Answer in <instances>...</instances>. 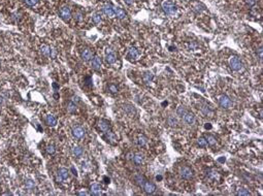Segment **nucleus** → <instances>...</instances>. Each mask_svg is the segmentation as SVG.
I'll list each match as a JSON object with an SVG mask.
<instances>
[{"instance_id":"1","label":"nucleus","mask_w":263,"mask_h":196,"mask_svg":"<svg viewBox=\"0 0 263 196\" xmlns=\"http://www.w3.org/2000/svg\"><path fill=\"white\" fill-rule=\"evenodd\" d=\"M162 7H163V10L165 12V14H167L168 16H173L177 12V7L173 4V2L169 1V0H166L164 1L163 4H162Z\"/></svg>"},{"instance_id":"8","label":"nucleus","mask_w":263,"mask_h":196,"mask_svg":"<svg viewBox=\"0 0 263 196\" xmlns=\"http://www.w3.org/2000/svg\"><path fill=\"white\" fill-rule=\"evenodd\" d=\"M143 188L148 194H153L155 191H156V187H155V185L152 184V183H150V182H145V184H143Z\"/></svg>"},{"instance_id":"15","label":"nucleus","mask_w":263,"mask_h":196,"mask_svg":"<svg viewBox=\"0 0 263 196\" xmlns=\"http://www.w3.org/2000/svg\"><path fill=\"white\" fill-rule=\"evenodd\" d=\"M117 60V56L116 54L113 52H111V53H107L106 54V58H105V61H106V63L109 64H113L115 62H116Z\"/></svg>"},{"instance_id":"29","label":"nucleus","mask_w":263,"mask_h":196,"mask_svg":"<svg viewBox=\"0 0 263 196\" xmlns=\"http://www.w3.org/2000/svg\"><path fill=\"white\" fill-rule=\"evenodd\" d=\"M207 139L204 138V137H200V138L198 139V146L199 147L204 148V147H207Z\"/></svg>"},{"instance_id":"40","label":"nucleus","mask_w":263,"mask_h":196,"mask_svg":"<svg viewBox=\"0 0 263 196\" xmlns=\"http://www.w3.org/2000/svg\"><path fill=\"white\" fill-rule=\"evenodd\" d=\"M124 2L126 3V4H128V5H131V4H133L134 0H124Z\"/></svg>"},{"instance_id":"22","label":"nucleus","mask_w":263,"mask_h":196,"mask_svg":"<svg viewBox=\"0 0 263 196\" xmlns=\"http://www.w3.org/2000/svg\"><path fill=\"white\" fill-rule=\"evenodd\" d=\"M133 161L135 162L136 164H141L143 161V157L141 154H136V155L133 156Z\"/></svg>"},{"instance_id":"25","label":"nucleus","mask_w":263,"mask_h":196,"mask_svg":"<svg viewBox=\"0 0 263 196\" xmlns=\"http://www.w3.org/2000/svg\"><path fill=\"white\" fill-rule=\"evenodd\" d=\"M153 80V74H151V73L147 72L143 74V81H145L147 84H150L151 82H152Z\"/></svg>"},{"instance_id":"24","label":"nucleus","mask_w":263,"mask_h":196,"mask_svg":"<svg viewBox=\"0 0 263 196\" xmlns=\"http://www.w3.org/2000/svg\"><path fill=\"white\" fill-rule=\"evenodd\" d=\"M205 139H207V144H209V146H215L216 142H217V140H216V138L213 136V135H207Z\"/></svg>"},{"instance_id":"30","label":"nucleus","mask_w":263,"mask_h":196,"mask_svg":"<svg viewBox=\"0 0 263 196\" xmlns=\"http://www.w3.org/2000/svg\"><path fill=\"white\" fill-rule=\"evenodd\" d=\"M74 19L77 21V22H82V21L84 20V16H83V14L81 12H77L74 14Z\"/></svg>"},{"instance_id":"11","label":"nucleus","mask_w":263,"mask_h":196,"mask_svg":"<svg viewBox=\"0 0 263 196\" xmlns=\"http://www.w3.org/2000/svg\"><path fill=\"white\" fill-rule=\"evenodd\" d=\"M90 190H91V193L93 194V195H95V196H98V195L101 194V187H100L98 184L91 185Z\"/></svg>"},{"instance_id":"19","label":"nucleus","mask_w":263,"mask_h":196,"mask_svg":"<svg viewBox=\"0 0 263 196\" xmlns=\"http://www.w3.org/2000/svg\"><path fill=\"white\" fill-rule=\"evenodd\" d=\"M45 121H47V124L50 126H55L57 124V120L53 115H48L47 116V119H45Z\"/></svg>"},{"instance_id":"5","label":"nucleus","mask_w":263,"mask_h":196,"mask_svg":"<svg viewBox=\"0 0 263 196\" xmlns=\"http://www.w3.org/2000/svg\"><path fill=\"white\" fill-rule=\"evenodd\" d=\"M72 134L75 138L82 139L85 137V129L81 126H74L72 128Z\"/></svg>"},{"instance_id":"47","label":"nucleus","mask_w":263,"mask_h":196,"mask_svg":"<svg viewBox=\"0 0 263 196\" xmlns=\"http://www.w3.org/2000/svg\"><path fill=\"white\" fill-rule=\"evenodd\" d=\"M3 102V97H0V103Z\"/></svg>"},{"instance_id":"17","label":"nucleus","mask_w":263,"mask_h":196,"mask_svg":"<svg viewBox=\"0 0 263 196\" xmlns=\"http://www.w3.org/2000/svg\"><path fill=\"white\" fill-rule=\"evenodd\" d=\"M40 53L42 54V56H45V57H50L51 48L48 46V44H42V46L40 47Z\"/></svg>"},{"instance_id":"28","label":"nucleus","mask_w":263,"mask_h":196,"mask_svg":"<svg viewBox=\"0 0 263 196\" xmlns=\"http://www.w3.org/2000/svg\"><path fill=\"white\" fill-rule=\"evenodd\" d=\"M92 19H93V22L95 24H100V23H101V17H100V15L93 14V16H92Z\"/></svg>"},{"instance_id":"41","label":"nucleus","mask_w":263,"mask_h":196,"mask_svg":"<svg viewBox=\"0 0 263 196\" xmlns=\"http://www.w3.org/2000/svg\"><path fill=\"white\" fill-rule=\"evenodd\" d=\"M72 101H73V102H79V97H77V96H73V97H72Z\"/></svg>"},{"instance_id":"4","label":"nucleus","mask_w":263,"mask_h":196,"mask_svg":"<svg viewBox=\"0 0 263 196\" xmlns=\"http://www.w3.org/2000/svg\"><path fill=\"white\" fill-rule=\"evenodd\" d=\"M230 66H231V68L233 69V70L239 71L241 68H243V63H241V61L238 59L237 57L233 56V57L230 59Z\"/></svg>"},{"instance_id":"42","label":"nucleus","mask_w":263,"mask_h":196,"mask_svg":"<svg viewBox=\"0 0 263 196\" xmlns=\"http://www.w3.org/2000/svg\"><path fill=\"white\" fill-rule=\"evenodd\" d=\"M79 194V195H89V193L87 191H81Z\"/></svg>"},{"instance_id":"9","label":"nucleus","mask_w":263,"mask_h":196,"mask_svg":"<svg viewBox=\"0 0 263 196\" xmlns=\"http://www.w3.org/2000/svg\"><path fill=\"white\" fill-rule=\"evenodd\" d=\"M68 176H69V171L66 168H60L59 172H58V180L59 181H64L67 180Z\"/></svg>"},{"instance_id":"2","label":"nucleus","mask_w":263,"mask_h":196,"mask_svg":"<svg viewBox=\"0 0 263 196\" xmlns=\"http://www.w3.org/2000/svg\"><path fill=\"white\" fill-rule=\"evenodd\" d=\"M219 103H220L221 106H222L223 108H225V110H229V108L232 107V105H233L231 99L226 95H222L220 98H219Z\"/></svg>"},{"instance_id":"44","label":"nucleus","mask_w":263,"mask_h":196,"mask_svg":"<svg viewBox=\"0 0 263 196\" xmlns=\"http://www.w3.org/2000/svg\"><path fill=\"white\" fill-rule=\"evenodd\" d=\"M71 171L73 172V174H74V176H77V170H74V168H73V167H71Z\"/></svg>"},{"instance_id":"21","label":"nucleus","mask_w":263,"mask_h":196,"mask_svg":"<svg viewBox=\"0 0 263 196\" xmlns=\"http://www.w3.org/2000/svg\"><path fill=\"white\" fill-rule=\"evenodd\" d=\"M106 134H105V138L107 139V140H109L111 142H115V141L117 140V137L116 135L113 134V133L109 132V131H107V132H105Z\"/></svg>"},{"instance_id":"45","label":"nucleus","mask_w":263,"mask_h":196,"mask_svg":"<svg viewBox=\"0 0 263 196\" xmlns=\"http://www.w3.org/2000/svg\"><path fill=\"white\" fill-rule=\"evenodd\" d=\"M104 181H105L104 183H106V184H109V179H107L106 177H104Z\"/></svg>"},{"instance_id":"27","label":"nucleus","mask_w":263,"mask_h":196,"mask_svg":"<svg viewBox=\"0 0 263 196\" xmlns=\"http://www.w3.org/2000/svg\"><path fill=\"white\" fill-rule=\"evenodd\" d=\"M147 142H148V138L145 136H143V135L139 136L138 139H137V144H138L139 146H145Z\"/></svg>"},{"instance_id":"14","label":"nucleus","mask_w":263,"mask_h":196,"mask_svg":"<svg viewBox=\"0 0 263 196\" xmlns=\"http://www.w3.org/2000/svg\"><path fill=\"white\" fill-rule=\"evenodd\" d=\"M184 121L186 122L187 124H193L194 122H195V117H194V115L191 114V113H188L187 112L186 114L184 115Z\"/></svg>"},{"instance_id":"6","label":"nucleus","mask_w":263,"mask_h":196,"mask_svg":"<svg viewBox=\"0 0 263 196\" xmlns=\"http://www.w3.org/2000/svg\"><path fill=\"white\" fill-rule=\"evenodd\" d=\"M180 174H181L182 178L186 179V180H190V179L193 178V171L187 166L182 167V168L180 169Z\"/></svg>"},{"instance_id":"26","label":"nucleus","mask_w":263,"mask_h":196,"mask_svg":"<svg viewBox=\"0 0 263 196\" xmlns=\"http://www.w3.org/2000/svg\"><path fill=\"white\" fill-rule=\"evenodd\" d=\"M25 187L27 188V189L31 190V189H33V188L35 187V184H34V182L32 180H26L25 181Z\"/></svg>"},{"instance_id":"16","label":"nucleus","mask_w":263,"mask_h":196,"mask_svg":"<svg viewBox=\"0 0 263 196\" xmlns=\"http://www.w3.org/2000/svg\"><path fill=\"white\" fill-rule=\"evenodd\" d=\"M98 127H99V129L101 130L102 132H107V131H109V124L107 123L106 121H103V120H101V121L98 123Z\"/></svg>"},{"instance_id":"20","label":"nucleus","mask_w":263,"mask_h":196,"mask_svg":"<svg viewBox=\"0 0 263 196\" xmlns=\"http://www.w3.org/2000/svg\"><path fill=\"white\" fill-rule=\"evenodd\" d=\"M72 152H73V155H74L75 157H79V156L83 155V149L79 146L74 147V148L72 149Z\"/></svg>"},{"instance_id":"31","label":"nucleus","mask_w":263,"mask_h":196,"mask_svg":"<svg viewBox=\"0 0 263 196\" xmlns=\"http://www.w3.org/2000/svg\"><path fill=\"white\" fill-rule=\"evenodd\" d=\"M25 1V3L27 5H29V6H34V5H36L37 3H38L39 0H24Z\"/></svg>"},{"instance_id":"18","label":"nucleus","mask_w":263,"mask_h":196,"mask_svg":"<svg viewBox=\"0 0 263 196\" xmlns=\"http://www.w3.org/2000/svg\"><path fill=\"white\" fill-rule=\"evenodd\" d=\"M128 56H129V58H131V59L135 60L138 58V52H137V50H136L135 48H130L129 52H128Z\"/></svg>"},{"instance_id":"12","label":"nucleus","mask_w":263,"mask_h":196,"mask_svg":"<svg viewBox=\"0 0 263 196\" xmlns=\"http://www.w3.org/2000/svg\"><path fill=\"white\" fill-rule=\"evenodd\" d=\"M92 57H93V53L91 52L89 49H85L82 52V59L84 61H89V60H91Z\"/></svg>"},{"instance_id":"46","label":"nucleus","mask_w":263,"mask_h":196,"mask_svg":"<svg viewBox=\"0 0 263 196\" xmlns=\"http://www.w3.org/2000/svg\"><path fill=\"white\" fill-rule=\"evenodd\" d=\"M157 181H161L162 180V177L161 176H157Z\"/></svg>"},{"instance_id":"10","label":"nucleus","mask_w":263,"mask_h":196,"mask_svg":"<svg viewBox=\"0 0 263 196\" xmlns=\"http://www.w3.org/2000/svg\"><path fill=\"white\" fill-rule=\"evenodd\" d=\"M113 10H115V16H116L118 19H120V20H124V19L127 17L126 13H125L122 8H119V7H113Z\"/></svg>"},{"instance_id":"43","label":"nucleus","mask_w":263,"mask_h":196,"mask_svg":"<svg viewBox=\"0 0 263 196\" xmlns=\"http://www.w3.org/2000/svg\"><path fill=\"white\" fill-rule=\"evenodd\" d=\"M204 127L207 128V129H211V128H212V125H211V124H205V126H204Z\"/></svg>"},{"instance_id":"13","label":"nucleus","mask_w":263,"mask_h":196,"mask_svg":"<svg viewBox=\"0 0 263 196\" xmlns=\"http://www.w3.org/2000/svg\"><path fill=\"white\" fill-rule=\"evenodd\" d=\"M91 66L92 68H94L95 70H99L100 66H101V60H100L99 57H94L93 60H92V63H91Z\"/></svg>"},{"instance_id":"33","label":"nucleus","mask_w":263,"mask_h":196,"mask_svg":"<svg viewBox=\"0 0 263 196\" xmlns=\"http://www.w3.org/2000/svg\"><path fill=\"white\" fill-rule=\"evenodd\" d=\"M109 92H111V93H117V92H118V87H117L116 85L111 84L109 86Z\"/></svg>"},{"instance_id":"7","label":"nucleus","mask_w":263,"mask_h":196,"mask_svg":"<svg viewBox=\"0 0 263 196\" xmlns=\"http://www.w3.org/2000/svg\"><path fill=\"white\" fill-rule=\"evenodd\" d=\"M102 10H103V13H104L107 17H109V18H113V17H115V10H113V5L105 4L104 6H103V8H102Z\"/></svg>"},{"instance_id":"37","label":"nucleus","mask_w":263,"mask_h":196,"mask_svg":"<svg viewBox=\"0 0 263 196\" xmlns=\"http://www.w3.org/2000/svg\"><path fill=\"white\" fill-rule=\"evenodd\" d=\"M55 151H56V149H55V147L53 146V145H49V146L47 147V152H48L49 154H54Z\"/></svg>"},{"instance_id":"38","label":"nucleus","mask_w":263,"mask_h":196,"mask_svg":"<svg viewBox=\"0 0 263 196\" xmlns=\"http://www.w3.org/2000/svg\"><path fill=\"white\" fill-rule=\"evenodd\" d=\"M237 194L238 195H250V192L247 191V190H245V189H241L239 191L237 192Z\"/></svg>"},{"instance_id":"36","label":"nucleus","mask_w":263,"mask_h":196,"mask_svg":"<svg viewBox=\"0 0 263 196\" xmlns=\"http://www.w3.org/2000/svg\"><path fill=\"white\" fill-rule=\"evenodd\" d=\"M168 123H169L171 126H175L177 124V119L173 118V117H169V118H168Z\"/></svg>"},{"instance_id":"39","label":"nucleus","mask_w":263,"mask_h":196,"mask_svg":"<svg viewBox=\"0 0 263 196\" xmlns=\"http://www.w3.org/2000/svg\"><path fill=\"white\" fill-rule=\"evenodd\" d=\"M246 2H247V4L249 5V6H253V5H255V3H256V0H246Z\"/></svg>"},{"instance_id":"34","label":"nucleus","mask_w":263,"mask_h":196,"mask_svg":"<svg viewBox=\"0 0 263 196\" xmlns=\"http://www.w3.org/2000/svg\"><path fill=\"white\" fill-rule=\"evenodd\" d=\"M186 113H187V111L185 110V108H184V107H183V106H180L179 108H177V114H179L180 116L182 117V118H183V117H184V115L186 114Z\"/></svg>"},{"instance_id":"23","label":"nucleus","mask_w":263,"mask_h":196,"mask_svg":"<svg viewBox=\"0 0 263 196\" xmlns=\"http://www.w3.org/2000/svg\"><path fill=\"white\" fill-rule=\"evenodd\" d=\"M67 111L69 113H74L77 111V105L73 101H70V102H68L67 104Z\"/></svg>"},{"instance_id":"32","label":"nucleus","mask_w":263,"mask_h":196,"mask_svg":"<svg viewBox=\"0 0 263 196\" xmlns=\"http://www.w3.org/2000/svg\"><path fill=\"white\" fill-rule=\"evenodd\" d=\"M201 111L204 113V114L207 115V116H209V117H211L212 115H213V112H212V111L209 110V107H207V106H202V107H201Z\"/></svg>"},{"instance_id":"35","label":"nucleus","mask_w":263,"mask_h":196,"mask_svg":"<svg viewBox=\"0 0 263 196\" xmlns=\"http://www.w3.org/2000/svg\"><path fill=\"white\" fill-rule=\"evenodd\" d=\"M136 182H137V184H138L139 186H141V187H143V184H145V181L143 180V177L138 176V177H137V178H136Z\"/></svg>"},{"instance_id":"3","label":"nucleus","mask_w":263,"mask_h":196,"mask_svg":"<svg viewBox=\"0 0 263 196\" xmlns=\"http://www.w3.org/2000/svg\"><path fill=\"white\" fill-rule=\"evenodd\" d=\"M59 15H60V17H61L62 20L66 21V22L70 20V19H71V16H72V15H71L70 8H69V7H67V6L61 7V8H60Z\"/></svg>"}]
</instances>
